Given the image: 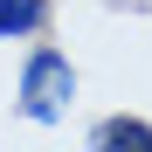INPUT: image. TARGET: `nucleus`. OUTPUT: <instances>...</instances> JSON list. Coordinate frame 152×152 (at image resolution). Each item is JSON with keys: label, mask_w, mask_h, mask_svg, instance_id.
<instances>
[{"label": "nucleus", "mask_w": 152, "mask_h": 152, "mask_svg": "<svg viewBox=\"0 0 152 152\" xmlns=\"http://www.w3.org/2000/svg\"><path fill=\"white\" fill-rule=\"evenodd\" d=\"M69 104H76V62L56 42H35L28 62H21V83H14V111L28 124H62Z\"/></svg>", "instance_id": "obj_1"}, {"label": "nucleus", "mask_w": 152, "mask_h": 152, "mask_svg": "<svg viewBox=\"0 0 152 152\" xmlns=\"http://www.w3.org/2000/svg\"><path fill=\"white\" fill-rule=\"evenodd\" d=\"M90 152H152V124L132 118V111H118V118H104L90 132Z\"/></svg>", "instance_id": "obj_2"}, {"label": "nucleus", "mask_w": 152, "mask_h": 152, "mask_svg": "<svg viewBox=\"0 0 152 152\" xmlns=\"http://www.w3.org/2000/svg\"><path fill=\"white\" fill-rule=\"evenodd\" d=\"M48 28V0H0V42H35Z\"/></svg>", "instance_id": "obj_3"}]
</instances>
